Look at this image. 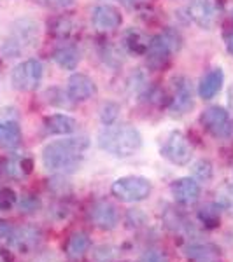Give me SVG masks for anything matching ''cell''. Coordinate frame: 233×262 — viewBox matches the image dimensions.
Returning a JSON list of instances; mask_svg holds the SVG:
<instances>
[{"label":"cell","instance_id":"obj_16","mask_svg":"<svg viewBox=\"0 0 233 262\" xmlns=\"http://www.w3.org/2000/svg\"><path fill=\"white\" fill-rule=\"evenodd\" d=\"M224 82V72L223 69H212L202 77L200 86H198V95L202 100H212L223 88Z\"/></svg>","mask_w":233,"mask_h":262},{"label":"cell","instance_id":"obj_1","mask_svg":"<svg viewBox=\"0 0 233 262\" xmlns=\"http://www.w3.org/2000/svg\"><path fill=\"white\" fill-rule=\"evenodd\" d=\"M88 149H90L88 137H70L51 142L42 149V164L48 171L72 173L81 166Z\"/></svg>","mask_w":233,"mask_h":262},{"label":"cell","instance_id":"obj_18","mask_svg":"<svg viewBox=\"0 0 233 262\" xmlns=\"http://www.w3.org/2000/svg\"><path fill=\"white\" fill-rule=\"evenodd\" d=\"M39 231L35 227H30V226H25V227H20V229L12 231L11 232V245L20 250L21 253H28L39 243Z\"/></svg>","mask_w":233,"mask_h":262},{"label":"cell","instance_id":"obj_28","mask_svg":"<svg viewBox=\"0 0 233 262\" xmlns=\"http://www.w3.org/2000/svg\"><path fill=\"white\" fill-rule=\"evenodd\" d=\"M39 206H41L39 198L32 196V194H27V196H23V200L20 201L21 212H27V213H32V212H35V210H39Z\"/></svg>","mask_w":233,"mask_h":262},{"label":"cell","instance_id":"obj_13","mask_svg":"<svg viewBox=\"0 0 233 262\" xmlns=\"http://www.w3.org/2000/svg\"><path fill=\"white\" fill-rule=\"evenodd\" d=\"M96 93V86L84 74H72L67 82V96L72 101H86Z\"/></svg>","mask_w":233,"mask_h":262},{"label":"cell","instance_id":"obj_29","mask_svg":"<svg viewBox=\"0 0 233 262\" xmlns=\"http://www.w3.org/2000/svg\"><path fill=\"white\" fill-rule=\"evenodd\" d=\"M141 262H170L168 260V255L163 250H158V248H151L142 255Z\"/></svg>","mask_w":233,"mask_h":262},{"label":"cell","instance_id":"obj_23","mask_svg":"<svg viewBox=\"0 0 233 262\" xmlns=\"http://www.w3.org/2000/svg\"><path fill=\"white\" fill-rule=\"evenodd\" d=\"M198 219L207 229H214L219 226V208L216 205H207L200 208L198 212Z\"/></svg>","mask_w":233,"mask_h":262},{"label":"cell","instance_id":"obj_11","mask_svg":"<svg viewBox=\"0 0 233 262\" xmlns=\"http://www.w3.org/2000/svg\"><path fill=\"white\" fill-rule=\"evenodd\" d=\"M123 23L121 12L114 6L109 4H100V6L93 7L91 11V25L100 32H109L120 28Z\"/></svg>","mask_w":233,"mask_h":262},{"label":"cell","instance_id":"obj_6","mask_svg":"<svg viewBox=\"0 0 233 262\" xmlns=\"http://www.w3.org/2000/svg\"><path fill=\"white\" fill-rule=\"evenodd\" d=\"M42 75H44V67L39 60L30 58V60L21 61L16 65L11 72V84L14 90L21 93H30L35 91L42 82Z\"/></svg>","mask_w":233,"mask_h":262},{"label":"cell","instance_id":"obj_25","mask_svg":"<svg viewBox=\"0 0 233 262\" xmlns=\"http://www.w3.org/2000/svg\"><path fill=\"white\" fill-rule=\"evenodd\" d=\"M212 163L207 161V159H200L198 163H195L193 166V179L195 180H200V182H209L212 179Z\"/></svg>","mask_w":233,"mask_h":262},{"label":"cell","instance_id":"obj_5","mask_svg":"<svg viewBox=\"0 0 233 262\" xmlns=\"http://www.w3.org/2000/svg\"><path fill=\"white\" fill-rule=\"evenodd\" d=\"M112 196L123 203H139L151 196L152 184L149 179L139 175L121 177L112 184Z\"/></svg>","mask_w":233,"mask_h":262},{"label":"cell","instance_id":"obj_27","mask_svg":"<svg viewBox=\"0 0 233 262\" xmlns=\"http://www.w3.org/2000/svg\"><path fill=\"white\" fill-rule=\"evenodd\" d=\"M118 116H120V105L114 103V101H107V103H104L102 112H100V119L105 126H111L112 122L118 119Z\"/></svg>","mask_w":233,"mask_h":262},{"label":"cell","instance_id":"obj_21","mask_svg":"<svg viewBox=\"0 0 233 262\" xmlns=\"http://www.w3.org/2000/svg\"><path fill=\"white\" fill-rule=\"evenodd\" d=\"M53 60L56 61L58 67H62L63 70H75L79 63V51L74 44H63L60 48L54 49Z\"/></svg>","mask_w":233,"mask_h":262},{"label":"cell","instance_id":"obj_8","mask_svg":"<svg viewBox=\"0 0 233 262\" xmlns=\"http://www.w3.org/2000/svg\"><path fill=\"white\" fill-rule=\"evenodd\" d=\"M200 122H202L203 128L209 131L210 135H214L216 138L228 137V135L233 131L230 112H228L224 107H219V105L205 108L200 116Z\"/></svg>","mask_w":233,"mask_h":262},{"label":"cell","instance_id":"obj_10","mask_svg":"<svg viewBox=\"0 0 233 262\" xmlns=\"http://www.w3.org/2000/svg\"><path fill=\"white\" fill-rule=\"evenodd\" d=\"M170 112L173 116H184L193 108L191 84L186 77H177L173 82V95L170 98Z\"/></svg>","mask_w":233,"mask_h":262},{"label":"cell","instance_id":"obj_26","mask_svg":"<svg viewBox=\"0 0 233 262\" xmlns=\"http://www.w3.org/2000/svg\"><path fill=\"white\" fill-rule=\"evenodd\" d=\"M18 205V196L11 187H0V212H11Z\"/></svg>","mask_w":233,"mask_h":262},{"label":"cell","instance_id":"obj_35","mask_svg":"<svg viewBox=\"0 0 233 262\" xmlns=\"http://www.w3.org/2000/svg\"><path fill=\"white\" fill-rule=\"evenodd\" d=\"M228 98H230V107L233 108V86L230 88V95H228Z\"/></svg>","mask_w":233,"mask_h":262},{"label":"cell","instance_id":"obj_7","mask_svg":"<svg viewBox=\"0 0 233 262\" xmlns=\"http://www.w3.org/2000/svg\"><path fill=\"white\" fill-rule=\"evenodd\" d=\"M162 156L165 159H168L172 164L186 166V164L191 161V156H193L191 143L188 142V138L181 131H172L162 147Z\"/></svg>","mask_w":233,"mask_h":262},{"label":"cell","instance_id":"obj_3","mask_svg":"<svg viewBox=\"0 0 233 262\" xmlns=\"http://www.w3.org/2000/svg\"><path fill=\"white\" fill-rule=\"evenodd\" d=\"M39 23L32 18H21L11 25L9 33L2 42V53L7 58H18L39 44Z\"/></svg>","mask_w":233,"mask_h":262},{"label":"cell","instance_id":"obj_22","mask_svg":"<svg viewBox=\"0 0 233 262\" xmlns=\"http://www.w3.org/2000/svg\"><path fill=\"white\" fill-rule=\"evenodd\" d=\"M90 236L86 234V232L83 231H75L70 234L69 242H67V253H69L70 257H74V259H77V257H83L84 253L90 250Z\"/></svg>","mask_w":233,"mask_h":262},{"label":"cell","instance_id":"obj_4","mask_svg":"<svg viewBox=\"0 0 233 262\" xmlns=\"http://www.w3.org/2000/svg\"><path fill=\"white\" fill-rule=\"evenodd\" d=\"M181 49V35L173 30H165L163 33L151 37L146 51L147 67L152 70H162L168 65L172 54Z\"/></svg>","mask_w":233,"mask_h":262},{"label":"cell","instance_id":"obj_2","mask_svg":"<svg viewBox=\"0 0 233 262\" xmlns=\"http://www.w3.org/2000/svg\"><path fill=\"white\" fill-rule=\"evenodd\" d=\"M99 147L114 158H130L142 147V135L133 126H109L104 131H100Z\"/></svg>","mask_w":233,"mask_h":262},{"label":"cell","instance_id":"obj_24","mask_svg":"<svg viewBox=\"0 0 233 262\" xmlns=\"http://www.w3.org/2000/svg\"><path fill=\"white\" fill-rule=\"evenodd\" d=\"M74 23H72V19L69 18H58L53 21V27L49 28L51 32L54 33V35L58 37V39L62 40H69L72 37V33H74Z\"/></svg>","mask_w":233,"mask_h":262},{"label":"cell","instance_id":"obj_31","mask_svg":"<svg viewBox=\"0 0 233 262\" xmlns=\"http://www.w3.org/2000/svg\"><path fill=\"white\" fill-rule=\"evenodd\" d=\"M11 232H12V229H11V224H9V222H6V221H2V219H0V239L9 238Z\"/></svg>","mask_w":233,"mask_h":262},{"label":"cell","instance_id":"obj_32","mask_svg":"<svg viewBox=\"0 0 233 262\" xmlns=\"http://www.w3.org/2000/svg\"><path fill=\"white\" fill-rule=\"evenodd\" d=\"M224 44H226L228 53L233 54V28H231V30L224 32Z\"/></svg>","mask_w":233,"mask_h":262},{"label":"cell","instance_id":"obj_17","mask_svg":"<svg viewBox=\"0 0 233 262\" xmlns=\"http://www.w3.org/2000/svg\"><path fill=\"white\" fill-rule=\"evenodd\" d=\"M188 262H218L221 259V248L212 243H195L186 248Z\"/></svg>","mask_w":233,"mask_h":262},{"label":"cell","instance_id":"obj_34","mask_svg":"<svg viewBox=\"0 0 233 262\" xmlns=\"http://www.w3.org/2000/svg\"><path fill=\"white\" fill-rule=\"evenodd\" d=\"M118 2L126 4V6H130V4H137V2H141V0H118Z\"/></svg>","mask_w":233,"mask_h":262},{"label":"cell","instance_id":"obj_14","mask_svg":"<svg viewBox=\"0 0 233 262\" xmlns=\"http://www.w3.org/2000/svg\"><path fill=\"white\" fill-rule=\"evenodd\" d=\"M188 14L203 30H210L214 27L216 16H214L212 0H189Z\"/></svg>","mask_w":233,"mask_h":262},{"label":"cell","instance_id":"obj_20","mask_svg":"<svg viewBox=\"0 0 233 262\" xmlns=\"http://www.w3.org/2000/svg\"><path fill=\"white\" fill-rule=\"evenodd\" d=\"M123 46H125L130 54L146 56L147 46H149V37L139 30V28H130V30H126L125 37H123Z\"/></svg>","mask_w":233,"mask_h":262},{"label":"cell","instance_id":"obj_30","mask_svg":"<svg viewBox=\"0 0 233 262\" xmlns=\"http://www.w3.org/2000/svg\"><path fill=\"white\" fill-rule=\"evenodd\" d=\"M37 2L48 9H65L74 4V0H37Z\"/></svg>","mask_w":233,"mask_h":262},{"label":"cell","instance_id":"obj_9","mask_svg":"<svg viewBox=\"0 0 233 262\" xmlns=\"http://www.w3.org/2000/svg\"><path fill=\"white\" fill-rule=\"evenodd\" d=\"M90 221L93 226L102 231H111L120 222V213H118L116 206L112 203L105 200L95 201L90 208Z\"/></svg>","mask_w":233,"mask_h":262},{"label":"cell","instance_id":"obj_12","mask_svg":"<svg viewBox=\"0 0 233 262\" xmlns=\"http://www.w3.org/2000/svg\"><path fill=\"white\" fill-rule=\"evenodd\" d=\"M170 192L173 200L181 205H193L200 198V184L193 177H183L172 182Z\"/></svg>","mask_w":233,"mask_h":262},{"label":"cell","instance_id":"obj_33","mask_svg":"<svg viewBox=\"0 0 233 262\" xmlns=\"http://www.w3.org/2000/svg\"><path fill=\"white\" fill-rule=\"evenodd\" d=\"M0 262H12L11 255L6 250H0Z\"/></svg>","mask_w":233,"mask_h":262},{"label":"cell","instance_id":"obj_15","mask_svg":"<svg viewBox=\"0 0 233 262\" xmlns=\"http://www.w3.org/2000/svg\"><path fill=\"white\" fill-rule=\"evenodd\" d=\"M21 143V128L16 117L0 116V149L14 150Z\"/></svg>","mask_w":233,"mask_h":262},{"label":"cell","instance_id":"obj_19","mask_svg":"<svg viewBox=\"0 0 233 262\" xmlns=\"http://www.w3.org/2000/svg\"><path fill=\"white\" fill-rule=\"evenodd\" d=\"M44 129L48 135H70L77 129V121L67 114H53L44 119Z\"/></svg>","mask_w":233,"mask_h":262}]
</instances>
